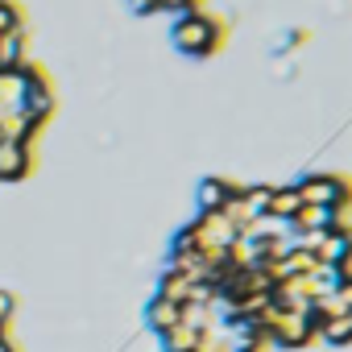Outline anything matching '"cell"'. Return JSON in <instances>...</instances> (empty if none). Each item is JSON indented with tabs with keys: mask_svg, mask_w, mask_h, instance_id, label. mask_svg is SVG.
I'll return each instance as SVG.
<instances>
[{
	"mask_svg": "<svg viewBox=\"0 0 352 352\" xmlns=\"http://www.w3.org/2000/svg\"><path fill=\"white\" fill-rule=\"evenodd\" d=\"M25 166H30L25 145H9V141H0V179H17V174H25Z\"/></svg>",
	"mask_w": 352,
	"mask_h": 352,
	"instance_id": "277c9868",
	"label": "cell"
},
{
	"mask_svg": "<svg viewBox=\"0 0 352 352\" xmlns=\"http://www.w3.org/2000/svg\"><path fill=\"white\" fill-rule=\"evenodd\" d=\"M179 315H183V307H179V302H170V298H162V294L149 302V327H153L157 336H162L166 327L179 323Z\"/></svg>",
	"mask_w": 352,
	"mask_h": 352,
	"instance_id": "5b68a950",
	"label": "cell"
},
{
	"mask_svg": "<svg viewBox=\"0 0 352 352\" xmlns=\"http://www.w3.org/2000/svg\"><path fill=\"white\" fill-rule=\"evenodd\" d=\"M298 212H302V195H298V187H294V183H290V187H274V195H270V212H265V216L290 224Z\"/></svg>",
	"mask_w": 352,
	"mask_h": 352,
	"instance_id": "3957f363",
	"label": "cell"
},
{
	"mask_svg": "<svg viewBox=\"0 0 352 352\" xmlns=\"http://www.w3.org/2000/svg\"><path fill=\"white\" fill-rule=\"evenodd\" d=\"M241 191H245L241 183H228V179H208V183H199V208H204V212H220V208H228Z\"/></svg>",
	"mask_w": 352,
	"mask_h": 352,
	"instance_id": "7a4b0ae2",
	"label": "cell"
},
{
	"mask_svg": "<svg viewBox=\"0 0 352 352\" xmlns=\"http://www.w3.org/2000/svg\"><path fill=\"white\" fill-rule=\"evenodd\" d=\"M224 42V25L216 17H204V13H187L179 17V25H174V46H179L183 54H195V58H208L216 54Z\"/></svg>",
	"mask_w": 352,
	"mask_h": 352,
	"instance_id": "6da1fadb",
	"label": "cell"
},
{
	"mask_svg": "<svg viewBox=\"0 0 352 352\" xmlns=\"http://www.w3.org/2000/svg\"><path fill=\"white\" fill-rule=\"evenodd\" d=\"M17 30H21V13H17V5L0 0V38H5V34H17Z\"/></svg>",
	"mask_w": 352,
	"mask_h": 352,
	"instance_id": "8992f818",
	"label": "cell"
}]
</instances>
